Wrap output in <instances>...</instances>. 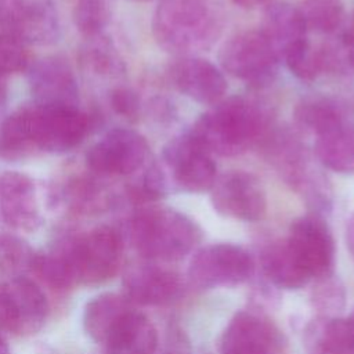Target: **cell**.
<instances>
[{"instance_id":"1","label":"cell","mask_w":354,"mask_h":354,"mask_svg":"<svg viewBox=\"0 0 354 354\" xmlns=\"http://www.w3.org/2000/svg\"><path fill=\"white\" fill-rule=\"evenodd\" d=\"M268 113L246 97L221 100L194 123L189 133L212 153L238 156L268 134Z\"/></svg>"},{"instance_id":"2","label":"cell","mask_w":354,"mask_h":354,"mask_svg":"<svg viewBox=\"0 0 354 354\" xmlns=\"http://www.w3.org/2000/svg\"><path fill=\"white\" fill-rule=\"evenodd\" d=\"M223 26V10L216 0H160L152 18L158 46L178 57L210 48Z\"/></svg>"},{"instance_id":"3","label":"cell","mask_w":354,"mask_h":354,"mask_svg":"<svg viewBox=\"0 0 354 354\" xmlns=\"http://www.w3.org/2000/svg\"><path fill=\"white\" fill-rule=\"evenodd\" d=\"M130 242L148 261H176L202 238L199 225L187 214L169 207H144L129 223Z\"/></svg>"},{"instance_id":"4","label":"cell","mask_w":354,"mask_h":354,"mask_svg":"<svg viewBox=\"0 0 354 354\" xmlns=\"http://www.w3.org/2000/svg\"><path fill=\"white\" fill-rule=\"evenodd\" d=\"M266 151L270 162L293 191L314 212H325L332 206V189L326 177L311 165L301 142L288 130L266 136Z\"/></svg>"},{"instance_id":"5","label":"cell","mask_w":354,"mask_h":354,"mask_svg":"<svg viewBox=\"0 0 354 354\" xmlns=\"http://www.w3.org/2000/svg\"><path fill=\"white\" fill-rule=\"evenodd\" d=\"M76 285H100L113 278L122 264L123 239L109 225L95 227L84 234L59 242Z\"/></svg>"},{"instance_id":"6","label":"cell","mask_w":354,"mask_h":354,"mask_svg":"<svg viewBox=\"0 0 354 354\" xmlns=\"http://www.w3.org/2000/svg\"><path fill=\"white\" fill-rule=\"evenodd\" d=\"M24 109L36 155L68 152L84 140L90 129V119L79 106L33 101Z\"/></svg>"},{"instance_id":"7","label":"cell","mask_w":354,"mask_h":354,"mask_svg":"<svg viewBox=\"0 0 354 354\" xmlns=\"http://www.w3.org/2000/svg\"><path fill=\"white\" fill-rule=\"evenodd\" d=\"M159 165L169 188L177 191H210L217 178L212 153L189 131L174 137L163 147Z\"/></svg>"},{"instance_id":"8","label":"cell","mask_w":354,"mask_h":354,"mask_svg":"<svg viewBox=\"0 0 354 354\" xmlns=\"http://www.w3.org/2000/svg\"><path fill=\"white\" fill-rule=\"evenodd\" d=\"M218 61L231 76L252 87H264L275 79L279 57L260 30H243L224 41Z\"/></svg>"},{"instance_id":"9","label":"cell","mask_w":354,"mask_h":354,"mask_svg":"<svg viewBox=\"0 0 354 354\" xmlns=\"http://www.w3.org/2000/svg\"><path fill=\"white\" fill-rule=\"evenodd\" d=\"M254 272L252 256L234 243H212L195 252L188 266V278L199 289L235 286Z\"/></svg>"},{"instance_id":"10","label":"cell","mask_w":354,"mask_h":354,"mask_svg":"<svg viewBox=\"0 0 354 354\" xmlns=\"http://www.w3.org/2000/svg\"><path fill=\"white\" fill-rule=\"evenodd\" d=\"M149 155V145L138 131L124 127L112 129L90 147L87 167L98 176H129L140 170Z\"/></svg>"},{"instance_id":"11","label":"cell","mask_w":354,"mask_h":354,"mask_svg":"<svg viewBox=\"0 0 354 354\" xmlns=\"http://www.w3.org/2000/svg\"><path fill=\"white\" fill-rule=\"evenodd\" d=\"M48 301L29 278L14 277L0 285V322L17 336H32L46 324Z\"/></svg>"},{"instance_id":"12","label":"cell","mask_w":354,"mask_h":354,"mask_svg":"<svg viewBox=\"0 0 354 354\" xmlns=\"http://www.w3.org/2000/svg\"><path fill=\"white\" fill-rule=\"evenodd\" d=\"M0 24L26 46H50L61 35L54 0H1Z\"/></svg>"},{"instance_id":"13","label":"cell","mask_w":354,"mask_h":354,"mask_svg":"<svg viewBox=\"0 0 354 354\" xmlns=\"http://www.w3.org/2000/svg\"><path fill=\"white\" fill-rule=\"evenodd\" d=\"M210 201L217 213L234 220L257 221L267 212L261 183L242 170H231L217 177L210 188Z\"/></svg>"},{"instance_id":"14","label":"cell","mask_w":354,"mask_h":354,"mask_svg":"<svg viewBox=\"0 0 354 354\" xmlns=\"http://www.w3.org/2000/svg\"><path fill=\"white\" fill-rule=\"evenodd\" d=\"M286 242L311 278L332 274L335 242L328 224L319 214L296 218L290 224Z\"/></svg>"},{"instance_id":"15","label":"cell","mask_w":354,"mask_h":354,"mask_svg":"<svg viewBox=\"0 0 354 354\" xmlns=\"http://www.w3.org/2000/svg\"><path fill=\"white\" fill-rule=\"evenodd\" d=\"M123 288L133 304L167 306L181 297L184 286L176 271L147 260L127 267Z\"/></svg>"},{"instance_id":"16","label":"cell","mask_w":354,"mask_h":354,"mask_svg":"<svg viewBox=\"0 0 354 354\" xmlns=\"http://www.w3.org/2000/svg\"><path fill=\"white\" fill-rule=\"evenodd\" d=\"M169 77L180 93L202 105L218 104L227 91L223 72L210 61L195 55L177 57L169 66Z\"/></svg>"},{"instance_id":"17","label":"cell","mask_w":354,"mask_h":354,"mask_svg":"<svg viewBox=\"0 0 354 354\" xmlns=\"http://www.w3.org/2000/svg\"><path fill=\"white\" fill-rule=\"evenodd\" d=\"M0 216L3 221L24 232L36 231L41 223L35 181L19 171H6L0 177Z\"/></svg>"},{"instance_id":"18","label":"cell","mask_w":354,"mask_h":354,"mask_svg":"<svg viewBox=\"0 0 354 354\" xmlns=\"http://www.w3.org/2000/svg\"><path fill=\"white\" fill-rule=\"evenodd\" d=\"M29 86L35 102L77 106V80L64 57L47 55L36 61L29 69Z\"/></svg>"},{"instance_id":"19","label":"cell","mask_w":354,"mask_h":354,"mask_svg":"<svg viewBox=\"0 0 354 354\" xmlns=\"http://www.w3.org/2000/svg\"><path fill=\"white\" fill-rule=\"evenodd\" d=\"M278 342L274 325L252 311L236 313L225 326L221 339V354H270Z\"/></svg>"},{"instance_id":"20","label":"cell","mask_w":354,"mask_h":354,"mask_svg":"<svg viewBox=\"0 0 354 354\" xmlns=\"http://www.w3.org/2000/svg\"><path fill=\"white\" fill-rule=\"evenodd\" d=\"M106 354H155L158 332L136 308L124 314L102 343Z\"/></svg>"},{"instance_id":"21","label":"cell","mask_w":354,"mask_h":354,"mask_svg":"<svg viewBox=\"0 0 354 354\" xmlns=\"http://www.w3.org/2000/svg\"><path fill=\"white\" fill-rule=\"evenodd\" d=\"M307 354H354V317H318L303 335Z\"/></svg>"},{"instance_id":"22","label":"cell","mask_w":354,"mask_h":354,"mask_svg":"<svg viewBox=\"0 0 354 354\" xmlns=\"http://www.w3.org/2000/svg\"><path fill=\"white\" fill-rule=\"evenodd\" d=\"M260 32L279 59L296 44L307 40V26L300 11L288 3H272L266 8Z\"/></svg>"},{"instance_id":"23","label":"cell","mask_w":354,"mask_h":354,"mask_svg":"<svg viewBox=\"0 0 354 354\" xmlns=\"http://www.w3.org/2000/svg\"><path fill=\"white\" fill-rule=\"evenodd\" d=\"M315 155L326 169L340 173H354V126L343 120L317 137Z\"/></svg>"},{"instance_id":"24","label":"cell","mask_w":354,"mask_h":354,"mask_svg":"<svg viewBox=\"0 0 354 354\" xmlns=\"http://www.w3.org/2000/svg\"><path fill=\"white\" fill-rule=\"evenodd\" d=\"M261 268L272 285L299 289L310 281V274L290 250L286 239L270 243L261 253Z\"/></svg>"},{"instance_id":"25","label":"cell","mask_w":354,"mask_h":354,"mask_svg":"<svg viewBox=\"0 0 354 354\" xmlns=\"http://www.w3.org/2000/svg\"><path fill=\"white\" fill-rule=\"evenodd\" d=\"M133 308L134 304L124 295L101 293L86 304L83 328L94 342L104 343L118 321Z\"/></svg>"},{"instance_id":"26","label":"cell","mask_w":354,"mask_h":354,"mask_svg":"<svg viewBox=\"0 0 354 354\" xmlns=\"http://www.w3.org/2000/svg\"><path fill=\"white\" fill-rule=\"evenodd\" d=\"M293 119L299 130L314 134L315 137L346 120L337 102L326 97H308L301 100L293 111Z\"/></svg>"},{"instance_id":"27","label":"cell","mask_w":354,"mask_h":354,"mask_svg":"<svg viewBox=\"0 0 354 354\" xmlns=\"http://www.w3.org/2000/svg\"><path fill=\"white\" fill-rule=\"evenodd\" d=\"M297 10L307 30L319 33L336 32L344 19L343 0H301Z\"/></svg>"},{"instance_id":"28","label":"cell","mask_w":354,"mask_h":354,"mask_svg":"<svg viewBox=\"0 0 354 354\" xmlns=\"http://www.w3.org/2000/svg\"><path fill=\"white\" fill-rule=\"evenodd\" d=\"M322 73H354V40L343 30L318 46Z\"/></svg>"},{"instance_id":"29","label":"cell","mask_w":354,"mask_h":354,"mask_svg":"<svg viewBox=\"0 0 354 354\" xmlns=\"http://www.w3.org/2000/svg\"><path fill=\"white\" fill-rule=\"evenodd\" d=\"M35 252L22 238L12 234H0V274L10 278L22 277L32 268Z\"/></svg>"},{"instance_id":"30","label":"cell","mask_w":354,"mask_h":354,"mask_svg":"<svg viewBox=\"0 0 354 354\" xmlns=\"http://www.w3.org/2000/svg\"><path fill=\"white\" fill-rule=\"evenodd\" d=\"M64 201L76 213L101 212L109 205V196L104 188L91 180H75L64 192Z\"/></svg>"},{"instance_id":"31","label":"cell","mask_w":354,"mask_h":354,"mask_svg":"<svg viewBox=\"0 0 354 354\" xmlns=\"http://www.w3.org/2000/svg\"><path fill=\"white\" fill-rule=\"evenodd\" d=\"M109 18L111 10L106 0H76L73 22L77 30L87 39L101 36Z\"/></svg>"},{"instance_id":"32","label":"cell","mask_w":354,"mask_h":354,"mask_svg":"<svg viewBox=\"0 0 354 354\" xmlns=\"http://www.w3.org/2000/svg\"><path fill=\"white\" fill-rule=\"evenodd\" d=\"M282 59L289 71L300 80L313 82L322 73L318 47L311 46L308 40L296 44L282 57Z\"/></svg>"},{"instance_id":"33","label":"cell","mask_w":354,"mask_h":354,"mask_svg":"<svg viewBox=\"0 0 354 354\" xmlns=\"http://www.w3.org/2000/svg\"><path fill=\"white\" fill-rule=\"evenodd\" d=\"M317 279L318 283L314 286L311 297L314 307L321 313V317H335L344 307V288L332 274Z\"/></svg>"},{"instance_id":"34","label":"cell","mask_w":354,"mask_h":354,"mask_svg":"<svg viewBox=\"0 0 354 354\" xmlns=\"http://www.w3.org/2000/svg\"><path fill=\"white\" fill-rule=\"evenodd\" d=\"M29 65L26 44L8 32L0 33V77L22 72Z\"/></svg>"},{"instance_id":"35","label":"cell","mask_w":354,"mask_h":354,"mask_svg":"<svg viewBox=\"0 0 354 354\" xmlns=\"http://www.w3.org/2000/svg\"><path fill=\"white\" fill-rule=\"evenodd\" d=\"M91 43L83 53L84 65L97 75H112L120 69V61L111 44L101 36L90 39Z\"/></svg>"},{"instance_id":"36","label":"cell","mask_w":354,"mask_h":354,"mask_svg":"<svg viewBox=\"0 0 354 354\" xmlns=\"http://www.w3.org/2000/svg\"><path fill=\"white\" fill-rule=\"evenodd\" d=\"M111 108L119 116L127 120H137L141 112V100L138 94L129 87H115L109 93Z\"/></svg>"},{"instance_id":"37","label":"cell","mask_w":354,"mask_h":354,"mask_svg":"<svg viewBox=\"0 0 354 354\" xmlns=\"http://www.w3.org/2000/svg\"><path fill=\"white\" fill-rule=\"evenodd\" d=\"M346 243L351 257L354 259V214L350 217L346 225Z\"/></svg>"},{"instance_id":"38","label":"cell","mask_w":354,"mask_h":354,"mask_svg":"<svg viewBox=\"0 0 354 354\" xmlns=\"http://www.w3.org/2000/svg\"><path fill=\"white\" fill-rule=\"evenodd\" d=\"M7 102H8V90H7V86L3 80V77H0V118L6 112Z\"/></svg>"},{"instance_id":"39","label":"cell","mask_w":354,"mask_h":354,"mask_svg":"<svg viewBox=\"0 0 354 354\" xmlns=\"http://www.w3.org/2000/svg\"><path fill=\"white\" fill-rule=\"evenodd\" d=\"M235 4L243 7V8H254L263 4H267L270 0H232Z\"/></svg>"},{"instance_id":"40","label":"cell","mask_w":354,"mask_h":354,"mask_svg":"<svg viewBox=\"0 0 354 354\" xmlns=\"http://www.w3.org/2000/svg\"><path fill=\"white\" fill-rule=\"evenodd\" d=\"M0 354H11L8 343H7V340L4 339V336L1 333H0Z\"/></svg>"},{"instance_id":"41","label":"cell","mask_w":354,"mask_h":354,"mask_svg":"<svg viewBox=\"0 0 354 354\" xmlns=\"http://www.w3.org/2000/svg\"><path fill=\"white\" fill-rule=\"evenodd\" d=\"M353 40H354V11H353V14H351V19H350V25H348V28L344 30Z\"/></svg>"},{"instance_id":"42","label":"cell","mask_w":354,"mask_h":354,"mask_svg":"<svg viewBox=\"0 0 354 354\" xmlns=\"http://www.w3.org/2000/svg\"><path fill=\"white\" fill-rule=\"evenodd\" d=\"M134 1H152V0H134Z\"/></svg>"}]
</instances>
